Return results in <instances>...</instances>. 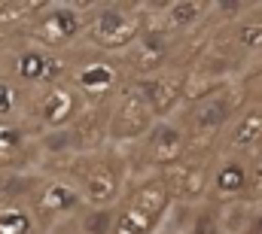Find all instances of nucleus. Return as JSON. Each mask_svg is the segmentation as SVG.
<instances>
[{"label":"nucleus","instance_id":"1","mask_svg":"<svg viewBox=\"0 0 262 234\" xmlns=\"http://www.w3.org/2000/svg\"><path fill=\"white\" fill-rule=\"evenodd\" d=\"M67 179L79 189L85 207H107L113 210L125 189L131 182V158L125 149L116 146H104L98 152H85V155H73L58 168Z\"/></svg>","mask_w":262,"mask_h":234},{"label":"nucleus","instance_id":"2","mask_svg":"<svg viewBox=\"0 0 262 234\" xmlns=\"http://www.w3.org/2000/svg\"><path fill=\"white\" fill-rule=\"evenodd\" d=\"M174 207V195L159 171L131 179L122 201L113 207L110 234H156Z\"/></svg>","mask_w":262,"mask_h":234},{"label":"nucleus","instance_id":"3","mask_svg":"<svg viewBox=\"0 0 262 234\" xmlns=\"http://www.w3.org/2000/svg\"><path fill=\"white\" fill-rule=\"evenodd\" d=\"M146 21L143 6L137 3H92L85 6V37L89 49L122 58L140 40Z\"/></svg>","mask_w":262,"mask_h":234},{"label":"nucleus","instance_id":"4","mask_svg":"<svg viewBox=\"0 0 262 234\" xmlns=\"http://www.w3.org/2000/svg\"><path fill=\"white\" fill-rule=\"evenodd\" d=\"M25 201H28L34 219L40 222L43 234H49L52 228L64 225L70 219H79V213L85 210L79 189L58 168L25 174Z\"/></svg>","mask_w":262,"mask_h":234},{"label":"nucleus","instance_id":"5","mask_svg":"<svg viewBox=\"0 0 262 234\" xmlns=\"http://www.w3.org/2000/svg\"><path fill=\"white\" fill-rule=\"evenodd\" d=\"M67 64H70L67 82L82 95L85 104H107V101H113L131 79L122 58L95 52L89 46H76L67 55Z\"/></svg>","mask_w":262,"mask_h":234},{"label":"nucleus","instance_id":"6","mask_svg":"<svg viewBox=\"0 0 262 234\" xmlns=\"http://www.w3.org/2000/svg\"><path fill=\"white\" fill-rule=\"evenodd\" d=\"M82 37H85L82 3H37L25 28V40H34L55 55L73 52L82 43Z\"/></svg>","mask_w":262,"mask_h":234},{"label":"nucleus","instance_id":"7","mask_svg":"<svg viewBox=\"0 0 262 234\" xmlns=\"http://www.w3.org/2000/svg\"><path fill=\"white\" fill-rule=\"evenodd\" d=\"M3 67H6V70H0V73L9 76V79H12L15 85H21L25 91L64 82L67 73H70L67 55H55V52H49L46 46H40V43H34V40H21V43L9 52V61H6Z\"/></svg>","mask_w":262,"mask_h":234},{"label":"nucleus","instance_id":"8","mask_svg":"<svg viewBox=\"0 0 262 234\" xmlns=\"http://www.w3.org/2000/svg\"><path fill=\"white\" fill-rule=\"evenodd\" d=\"M89 104L82 101V95L70 85V82H55V85H43L28 91V110L25 122H31L37 128V134H49V131H67L79 113Z\"/></svg>","mask_w":262,"mask_h":234},{"label":"nucleus","instance_id":"9","mask_svg":"<svg viewBox=\"0 0 262 234\" xmlns=\"http://www.w3.org/2000/svg\"><path fill=\"white\" fill-rule=\"evenodd\" d=\"M152 128H156V116L128 79V85L110 101V146L128 152L149 137Z\"/></svg>","mask_w":262,"mask_h":234},{"label":"nucleus","instance_id":"10","mask_svg":"<svg viewBox=\"0 0 262 234\" xmlns=\"http://www.w3.org/2000/svg\"><path fill=\"white\" fill-rule=\"evenodd\" d=\"M134 149H137L143 168H149V171H168V168H174V165L183 161V155H186V134H183V128L177 122L165 119V122H156V128L149 131V137L143 143H137Z\"/></svg>","mask_w":262,"mask_h":234},{"label":"nucleus","instance_id":"11","mask_svg":"<svg viewBox=\"0 0 262 234\" xmlns=\"http://www.w3.org/2000/svg\"><path fill=\"white\" fill-rule=\"evenodd\" d=\"M37 128L25 119H0V174H15L31 165L37 152Z\"/></svg>","mask_w":262,"mask_h":234},{"label":"nucleus","instance_id":"12","mask_svg":"<svg viewBox=\"0 0 262 234\" xmlns=\"http://www.w3.org/2000/svg\"><path fill=\"white\" fill-rule=\"evenodd\" d=\"M67 131H70L73 155H85V152H98V149L110 146V101L89 104Z\"/></svg>","mask_w":262,"mask_h":234},{"label":"nucleus","instance_id":"13","mask_svg":"<svg viewBox=\"0 0 262 234\" xmlns=\"http://www.w3.org/2000/svg\"><path fill=\"white\" fill-rule=\"evenodd\" d=\"M134 88L143 95V101L149 104L156 122H165V119L174 113V107L180 104V98H186V88H183V79L180 76H168L165 70L156 73V76H143V79H131Z\"/></svg>","mask_w":262,"mask_h":234},{"label":"nucleus","instance_id":"14","mask_svg":"<svg viewBox=\"0 0 262 234\" xmlns=\"http://www.w3.org/2000/svg\"><path fill=\"white\" fill-rule=\"evenodd\" d=\"M210 185H213V192L220 198H235V195H241L247 189V168L238 158H226V161L216 165Z\"/></svg>","mask_w":262,"mask_h":234},{"label":"nucleus","instance_id":"15","mask_svg":"<svg viewBox=\"0 0 262 234\" xmlns=\"http://www.w3.org/2000/svg\"><path fill=\"white\" fill-rule=\"evenodd\" d=\"M25 110H28V91L0 73V119H25Z\"/></svg>","mask_w":262,"mask_h":234},{"label":"nucleus","instance_id":"16","mask_svg":"<svg viewBox=\"0 0 262 234\" xmlns=\"http://www.w3.org/2000/svg\"><path fill=\"white\" fill-rule=\"evenodd\" d=\"M259 140H262V113L259 110L244 113V116L232 125L229 143H232L235 149H247V146H253V143H259Z\"/></svg>","mask_w":262,"mask_h":234},{"label":"nucleus","instance_id":"17","mask_svg":"<svg viewBox=\"0 0 262 234\" xmlns=\"http://www.w3.org/2000/svg\"><path fill=\"white\" fill-rule=\"evenodd\" d=\"M226 119H229V104L220 98H210V101H204L201 107L195 110V125L198 131H213V128H220V125H226Z\"/></svg>","mask_w":262,"mask_h":234},{"label":"nucleus","instance_id":"18","mask_svg":"<svg viewBox=\"0 0 262 234\" xmlns=\"http://www.w3.org/2000/svg\"><path fill=\"white\" fill-rule=\"evenodd\" d=\"M113 231V210L107 207H85L79 216V234H110Z\"/></svg>","mask_w":262,"mask_h":234},{"label":"nucleus","instance_id":"19","mask_svg":"<svg viewBox=\"0 0 262 234\" xmlns=\"http://www.w3.org/2000/svg\"><path fill=\"white\" fill-rule=\"evenodd\" d=\"M162 9H165V15L171 18L174 28H189V25H195L198 15L204 12L201 3H168V6H162Z\"/></svg>","mask_w":262,"mask_h":234},{"label":"nucleus","instance_id":"20","mask_svg":"<svg viewBox=\"0 0 262 234\" xmlns=\"http://www.w3.org/2000/svg\"><path fill=\"white\" fill-rule=\"evenodd\" d=\"M238 43L244 46V49H256L262 46V25H241V31H238Z\"/></svg>","mask_w":262,"mask_h":234},{"label":"nucleus","instance_id":"21","mask_svg":"<svg viewBox=\"0 0 262 234\" xmlns=\"http://www.w3.org/2000/svg\"><path fill=\"white\" fill-rule=\"evenodd\" d=\"M253 179H256V185L262 189V158L256 161V168H253Z\"/></svg>","mask_w":262,"mask_h":234},{"label":"nucleus","instance_id":"22","mask_svg":"<svg viewBox=\"0 0 262 234\" xmlns=\"http://www.w3.org/2000/svg\"><path fill=\"white\" fill-rule=\"evenodd\" d=\"M241 234H259V231H241Z\"/></svg>","mask_w":262,"mask_h":234},{"label":"nucleus","instance_id":"23","mask_svg":"<svg viewBox=\"0 0 262 234\" xmlns=\"http://www.w3.org/2000/svg\"><path fill=\"white\" fill-rule=\"evenodd\" d=\"M259 234H262V231H259Z\"/></svg>","mask_w":262,"mask_h":234}]
</instances>
